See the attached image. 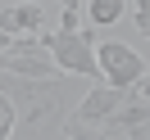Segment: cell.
Here are the masks:
<instances>
[{"mask_svg":"<svg viewBox=\"0 0 150 140\" xmlns=\"http://www.w3.org/2000/svg\"><path fill=\"white\" fill-rule=\"evenodd\" d=\"M0 91L9 95L18 109H28V122H55L68 104V81L55 77H18V72H0Z\"/></svg>","mask_w":150,"mask_h":140,"instance_id":"1","label":"cell"},{"mask_svg":"<svg viewBox=\"0 0 150 140\" xmlns=\"http://www.w3.org/2000/svg\"><path fill=\"white\" fill-rule=\"evenodd\" d=\"M41 41H46V50L55 54L59 72H68V77H100V59H96V50H91V23H86L82 32L55 27Z\"/></svg>","mask_w":150,"mask_h":140,"instance_id":"2","label":"cell"},{"mask_svg":"<svg viewBox=\"0 0 150 140\" xmlns=\"http://www.w3.org/2000/svg\"><path fill=\"white\" fill-rule=\"evenodd\" d=\"M0 68L5 72H18V77H55V54L46 50L41 36H5L0 41Z\"/></svg>","mask_w":150,"mask_h":140,"instance_id":"3","label":"cell"},{"mask_svg":"<svg viewBox=\"0 0 150 140\" xmlns=\"http://www.w3.org/2000/svg\"><path fill=\"white\" fill-rule=\"evenodd\" d=\"M96 59H100V77L109 86H141L150 77L146 59L132 45H123V41H100V45H96Z\"/></svg>","mask_w":150,"mask_h":140,"instance_id":"4","label":"cell"},{"mask_svg":"<svg viewBox=\"0 0 150 140\" xmlns=\"http://www.w3.org/2000/svg\"><path fill=\"white\" fill-rule=\"evenodd\" d=\"M137 91H141V86H109V81H105V86H96V91H86L82 100H77V113H73V118L100 127V122H109L118 109H127V104L137 100Z\"/></svg>","mask_w":150,"mask_h":140,"instance_id":"5","label":"cell"},{"mask_svg":"<svg viewBox=\"0 0 150 140\" xmlns=\"http://www.w3.org/2000/svg\"><path fill=\"white\" fill-rule=\"evenodd\" d=\"M46 27V9H41V5H5V9H0V32H5V36H23V32H41ZM0 36V41H5Z\"/></svg>","mask_w":150,"mask_h":140,"instance_id":"6","label":"cell"},{"mask_svg":"<svg viewBox=\"0 0 150 140\" xmlns=\"http://www.w3.org/2000/svg\"><path fill=\"white\" fill-rule=\"evenodd\" d=\"M64 140H132L127 131H118V127H96V122H82V118H68L64 122Z\"/></svg>","mask_w":150,"mask_h":140,"instance_id":"7","label":"cell"},{"mask_svg":"<svg viewBox=\"0 0 150 140\" xmlns=\"http://www.w3.org/2000/svg\"><path fill=\"white\" fill-rule=\"evenodd\" d=\"M123 14H127V0H86L91 27H114V23H123Z\"/></svg>","mask_w":150,"mask_h":140,"instance_id":"8","label":"cell"},{"mask_svg":"<svg viewBox=\"0 0 150 140\" xmlns=\"http://www.w3.org/2000/svg\"><path fill=\"white\" fill-rule=\"evenodd\" d=\"M14 118H18V104L0 91V140H9V136H14Z\"/></svg>","mask_w":150,"mask_h":140,"instance_id":"9","label":"cell"},{"mask_svg":"<svg viewBox=\"0 0 150 140\" xmlns=\"http://www.w3.org/2000/svg\"><path fill=\"white\" fill-rule=\"evenodd\" d=\"M132 140H150V122H146V127H141V131H137Z\"/></svg>","mask_w":150,"mask_h":140,"instance_id":"10","label":"cell"},{"mask_svg":"<svg viewBox=\"0 0 150 140\" xmlns=\"http://www.w3.org/2000/svg\"><path fill=\"white\" fill-rule=\"evenodd\" d=\"M141 95H146V100H150V77H146V81H141Z\"/></svg>","mask_w":150,"mask_h":140,"instance_id":"11","label":"cell"},{"mask_svg":"<svg viewBox=\"0 0 150 140\" xmlns=\"http://www.w3.org/2000/svg\"><path fill=\"white\" fill-rule=\"evenodd\" d=\"M9 5H14V0H9ZM64 5H86V0H64Z\"/></svg>","mask_w":150,"mask_h":140,"instance_id":"12","label":"cell"}]
</instances>
